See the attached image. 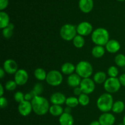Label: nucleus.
Segmentation results:
<instances>
[{
	"label": "nucleus",
	"instance_id": "nucleus-1",
	"mask_svg": "<svg viewBox=\"0 0 125 125\" xmlns=\"http://www.w3.org/2000/svg\"><path fill=\"white\" fill-rule=\"evenodd\" d=\"M31 102L33 111L37 115H44L49 112L50 103L47 99L43 96H35Z\"/></svg>",
	"mask_w": 125,
	"mask_h": 125
},
{
	"label": "nucleus",
	"instance_id": "nucleus-2",
	"mask_svg": "<svg viewBox=\"0 0 125 125\" xmlns=\"http://www.w3.org/2000/svg\"><path fill=\"white\" fill-rule=\"evenodd\" d=\"M91 39L96 45L104 46L109 40V34L105 28H98L94 30L91 34Z\"/></svg>",
	"mask_w": 125,
	"mask_h": 125
},
{
	"label": "nucleus",
	"instance_id": "nucleus-3",
	"mask_svg": "<svg viewBox=\"0 0 125 125\" xmlns=\"http://www.w3.org/2000/svg\"><path fill=\"white\" fill-rule=\"evenodd\" d=\"M114 103L112 95L108 93H105L99 96L96 101V106L100 111L103 113H105L112 111Z\"/></svg>",
	"mask_w": 125,
	"mask_h": 125
},
{
	"label": "nucleus",
	"instance_id": "nucleus-4",
	"mask_svg": "<svg viewBox=\"0 0 125 125\" xmlns=\"http://www.w3.org/2000/svg\"><path fill=\"white\" fill-rule=\"evenodd\" d=\"M93 71L92 65L88 61H80L76 65V73L83 79L90 78L92 75Z\"/></svg>",
	"mask_w": 125,
	"mask_h": 125
},
{
	"label": "nucleus",
	"instance_id": "nucleus-5",
	"mask_svg": "<svg viewBox=\"0 0 125 125\" xmlns=\"http://www.w3.org/2000/svg\"><path fill=\"white\" fill-rule=\"evenodd\" d=\"M76 27L72 24H65L62 26L60 30L61 38L65 41H71L77 35Z\"/></svg>",
	"mask_w": 125,
	"mask_h": 125
},
{
	"label": "nucleus",
	"instance_id": "nucleus-6",
	"mask_svg": "<svg viewBox=\"0 0 125 125\" xmlns=\"http://www.w3.org/2000/svg\"><path fill=\"white\" fill-rule=\"evenodd\" d=\"M46 81L48 84L51 86H58L62 84L63 81V76L62 73L58 70H53L47 73Z\"/></svg>",
	"mask_w": 125,
	"mask_h": 125
},
{
	"label": "nucleus",
	"instance_id": "nucleus-7",
	"mask_svg": "<svg viewBox=\"0 0 125 125\" xmlns=\"http://www.w3.org/2000/svg\"><path fill=\"white\" fill-rule=\"evenodd\" d=\"M121 85L118 78L109 77L104 83V89L108 94H115L120 90Z\"/></svg>",
	"mask_w": 125,
	"mask_h": 125
},
{
	"label": "nucleus",
	"instance_id": "nucleus-8",
	"mask_svg": "<svg viewBox=\"0 0 125 125\" xmlns=\"http://www.w3.org/2000/svg\"><path fill=\"white\" fill-rule=\"evenodd\" d=\"M80 87L83 94L89 95L94 92L95 89V83L94 80L89 78H84L82 79L80 84Z\"/></svg>",
	"mask_w": 125,
	"mask_h": 125
},
{
	"label": "nucleus",
	"instance_id": "nucleus-9",
	"mask_svg": "<svg viewBox=\"0 0 125 125\" xmlns=\"http://www.w3.org/2000/svg\"><path fill=\"white\" fill-rule=\"evenodd\" d=\"M77 33L81 36H87L93 32V26L89 22L83 21L76 26Z\"/></svg>",
	"mask_w": 125,
	"mask_h": 125
},
{
	"label": "nucleus",
	"instance_id": "nucleus-10",
	"mask_svg": "<svg viewBox=\"0 0 125 125\" xmlns=\"http://www.w3.org/2000/svg\"><path fill=\"white\" fill-rule=\"evenodd\" d=\"M29 79L28 73L25 70L20 69L16 72L14 76V81L18 85H23L26 84Z\"/></svg>",
	"mask_w": 125,
	"mask_h": 125
},
{
	"label": "nucleus",
	"instance_id": "nucleus-11",
	"mask_svg": "<svg viewBox=\"0 0 125 125\" xmlns=\"http://www.w3.org/2000/svg\"><path fill=\"white\" fill-rule=\"evenodd\" d=\"M18 111L20 114L23 117H27L31 113L32 110V106L31 101H24L19 103L18 106Z\"/></svg>",
	"mask_w": 125,
	"mask_h": 125
},
{
	"label": "nucleus",
	"instance_id": "nucleus-12",
	"mask_svg": "<svg viewBox=\"0 0 125 125\" xmlns=\"http://www.w3.org/2000/svg\"><path fill=\"white\" fill-rule=\"evenodd\" d=\"M4 71L6 73L10 74H15L16 72L18 70L17 63L13 59H7L3 63V67Z\"/></svg>",
	"mask_w": 125,
	"mask_h": 125
},
{
	"label": "nucleus",
	"instance_id": "nucleus-13",
	"mask_svg": "<svg viewBox=\"0 0 125 125\" xmlns=\"http://www.w3.org/2000/svg\"><path fill=\"white\" fill-rule=\"evenodd\" d=\"M98 121L101 125H113L115 122V118L112 114L105 112L100 116Z\"/></svg>",
	"mask_w": 125,
	"mask_h": 125
},
{
	"label": "nucleus",
	"instance_id": "nucleus-14",
	"mask_svg": "<svg viewBox=\"0 0 125 125\" xmlns=\"http://www.w3.org/2000/svg\"><path fill=\"white\" fill-rule=\"evenodd\" d=\"M66 100L67 98L65 95L61 92H55L50 96V102L52 104L61 106L65 103Z\"/></svg>",
	"mask_w": 125,
	"mask_h": 125
},
{
	"label": "nucleus",
	"instance_id": "nucleus-15",
	"mask_svg": "<svg viewBox=\"0 0 125 125\" xmlns=\"http://www.w3.org/2000/svg\"><path fill=\"white\" fill-rule=\"evenodd\" d=\"M120 48L121 45L119 42L114 39L109 40L105 45V49L109 53H117L120 50Z\"/></svg>",
	"mask_w": 125,
	"mask_h": 125
},
{
	"label": "nucleus",
	"instance_id": "nucleus-16",
	"mask_svg": "<svg viewBox=\"0 0 125 125\" xmlns=\"http://www.w3.org/2000/svg\"><path fill=\"white\" fill-rule=\"evenodd\" d=\"M79 7L81 10L85 13L91 12L94 7L93 0H79Z\"/></svg>",
	"mask_w": 125,
	"mask_h": 125
},
{
	"label": "nucleus",
	"instance_id": "nucleus-17",
	"mask_svg": "<svg viewBox=\"0 0 125 125\" xmlns=\"http://www.w3.org/2000/svg\"><path fill=\"white\" fill-rule=\"evenodd\" d=\"M81 81V78L77 73H73L68 76L67 82L70 87L75 88L80 85Z\"/></svg>",
	"mask_w": 125,
	"mask_h": 125
},
{
	"label": "nucleus",
	"instance_id": "nucleus-18",
	"mask_svg": "<svg viewBox=\"0 0 125 125\" xmlns=\"http://www.w3.org/2000/svg\"><path fill=\"white\" fill-rule=\"evenodd\" d=\"M59 122L61 125H73L74 119L71 114L63 112L59 117Z\"/></svg>",
	"mask_w": 125,
	"mask_h": 125
},
{
	"label": "nucleus",
	"instance_id": "nucleus-19",
	"mask_svg": "<svg viewBox=\"0 0 125 125\" xmlns=\"http://www.w3.org/2000/svg\"><path fill=\"white\" fill-rule=\"evenodd\" d=\"M76 71V66L71 62H65L61 67V72L66 75H70Z\"/></svg>",
	"mask_w": 125,
	"mask_h": 125
},
{
	"label": "nucleus",
	"instance_id": "nucleus-20",
	"mask_svg": "<svg viewBox=\"0 0 125 125\" xmlns=\"http://www.w3.org/2000/svg\"><path fill=\"white\" fill-rule=\"evenodd\" d=\"M107 79V74L104 72H98L94 75L93 80L95 83L98 84H102L105 83Z\"/></svg>",
	"mask_w": 125,
	"mask_h": 125
},
{
	"label": "nucleus",
	"instance_id": "nucleus-21",
	"mask_svg": "<svg viewBox=\"0 0 125 125\" xmlns=\"http://www.w3.org/2000/svg\"><path fill=\"white\" fill-rule=\"evenodd\" d=\"M106 49L104 46L96 45L92 50V54L95 58H101L104 55Z\"/></svg>",
	"mask_w": 125,
	"mask_h": 125
},
{
	"label": "nucleus",
	"instance_id": "nucleus-22",
	"mask_svg": "<svg viewBox=\"0 0 125 125\" xmlns=\"http://www.w3.org/2000/svg\"><path fill=\"white\" fill-rule=\"evenodd\" d=\"M49 112L54 117H60L64 112V109L60 105L52 104L50 106Z\"/></svg>",
	"mask_w": 125,
	"mask_h": 125
},
{
	"label": "nucleus",
	"instance_id": "nucleus-23",
	"mask_svg": "<svg viewBox=\"0 0 125 125\" xmlns=\"http://www.w3.org/2000/svg\"><path fill=\"white\" fill-rule=\"evenodd\" d=\"M10 18L9 15L4 12H0V28L3 29L7 28L10 24Z\"/></svg>",
	"mask_w": 125,
	"mask_h": 125
},
{
	"label": "nucleus",
	"instance_id": "nucleus-24",
	"mask_svg": "<svg viewBox=\"0 0 125 125\" xmlns=\"http://www.w3.org/2000/svg\"><path fill=\"white\" fill-rule=\"evenodd\" d=\"M125 108V103L122 101L118 100L114 103L112 111L114 113L121 114L123 112Z\"/></svg>",
	"mask_w": 125,
	"mask_h": 125
},
{
	"label": "nucleus",
	"instance_id": "nucleus-25",
	"mask_svg": "<svg viewBox=\"0 0 125 125\" xmlns=\"http://www.w3.org/2000/svg\"><path fill=\"white\" fill-rule=\"evenodd\" d=\"M34 74L35 78L37 80L42 81L46 80L47 73L45 72V70L42 68H37L34 70Z\"/></svg>",
	"mask_w": 125,
	"mask_h": 125
},
{
	"label": "nucleus",
	"instance_id": "nucleus-26",
	"mask_svg": "<svg viewBox=\"0 0 125 125\" xmlns=\"http://www.w3.org/2000/svg\"><path fill=\"white\" fill-rule=\"evenodd\" d=\"M73 45L77 48H81L84 46L85 40L84 37L80 35H77L73 40Z\"/></svg>",
	"mask_w": 125,
	"mask_h": 125
},
{
	"label": "nucleus",
	"instance_id": "nucleus-27",
	"mask_svg": "<svg viewBox=\"0 0 125 125\" xmlns=\"http://www.w3.org/2000/svg\"><path fill=\"white\" fill-rule=\"evenodd\" d=\"M65 104L67 106L71 107V108H74L77 107L79 104V100L78 98L74 97V96H70L67 98L66 100Z\"/></svg>",
	"mask_w": 125,
	"mask_h": 125
},
{
	"label": "nucleus",
	"instance_id": "nucleus-28",
	"mask_svg": "<svg viewBox=\"0 0 125 125\" xmlns=\"http://www.w3.org/2000/svg\"><path fill=\"white\" fill-rule=\"evenodd\" d=\"M115 63L118 67H125V56L123 54H118L115 57Z\"/></svg>",
	"mask_w": 125,
	"mask_h": 125
},
{
	"label": "nucleus",
	"instance_id": "nucleus-29",
	"mask_svg": "<svg viewBox=\"0 0 125 125\" xmlns=\"http://www.w3.org/2000/svg\"><path fill=\"white\" fill-rule=\"evenodd\" d=\"M43 85L41 83H37L34 85L33 89L31 90L34 95L35 96H40L43 91Z\"/></svg>",
	"mask_w": 125,
	"mask_h": 125
},
{
	"label": "nucleus",
	"instance_id": "nucleus-30",
	"mask_svg": "<svg viewBox=\"0 0 125 125\" xmlns=\"http://www.w3.org/2000/svg\"><path fill=\"white\" fill-rule=\"evenodd\" d=\"M78 100H79V104L83 106H86L90 102V98L89 96L85 94H82L80 96H78Z\"/></svg>",
	"mask_w": 125,
	"mask_h": 125
},
{
	"label": "nucleus",
	"instance_id": "nucleus-31",
	"mask_svg": "<svg viewBox=\"0 0 125 125\" xmlns=\"http://www.w3.org/2000/svg\"><path fill=\"white\" fill-rule=\"evenodd\" d=\"M107 74L110 78H117L118 74V68L115 66H111L107 70Z\"/></svg>",
	"mask_w": 125,
	"mask_h": 125
},
{
	"label": "nucleus",
	"instance_id": "nucleus-32",
	"mask_svg": "<svg viewBox=\"0 0 125 125\" xmlns=\"http://www.w3.org/2000/svg\"><path fill=\"white\" fill-rule=\"evenodd\" d=\"M13 34V29L7 26V28H4L2 30V34L4 37L6 39H9L12 37Z\"/></svg>",
	"mask_w": 125,
	"mask_h": 125
},
{
	"label": "nucleus",
	"instance_id": "nucleus-33",
	"mask_svg": "<svg viewBox=\"0 0 125 125\" xmlns=\"http://www.w3.org/2000/svg\"><path fill=\"white\" fill-rule=\"evenodd\" d=\"M17 85H18L15 81L9 80L6 82V84H5V89L8 91H13L16 89Z\"/></svg>",
	"mask_w": 125,
	"mask_h": 125
},
{
	"label": "nucleus",
	"instance_id": "nucleus-34",
	"mask_svg": "<svg viewBox=\"0 0 125 125\" xmlns=\"http://www.w3.org/2000/svg\"><path fill=\"white\" fill-rule=\"evenodd\" d=\"M13 97H14V100H15L16 102H17L18 103H20L22 101H24V95L21 92H17L14 94Z\"/></svg>",
	"mask_w": 125,
	"mask_h": 125
},
{
	"label": "nucleus",
	"instance_id": "nucleus-35",
	"mask_svg": "<svg viewBox=\"0 0 125 125\" xmlns=\"http://www.w3.org/2000/svg\"><path fill=\"white\" fill-rule=\"evenodd\" d=\"M8 106V101L7 98L4 96L0 98V107L1 109L6 108Z\"/></svg>",
	"mask_w": 125,
	"mask_h": 125
},
{
	"label": "nucleus",
	"instance_id": "nucleus-36",
	"mask_svg": "<svg viewBox=\"0 0 125 125\" xmlns=\"http://www.w3.org/2000/svg\"><path fill=\"white\" fill-rule=\"evenodd\" d=\"M34 97H35V95H34L32 92L31 91L30 92L27 93L24 95V100L28 101H31L32 99L34 98Z\"/></svg>",
	"mask_w": 125,
	"mask_h": 125
},
{
	"label": "nucleus",
	"instance_id": "nucleus-37",
	"mask_svg": "<svg viewBox=\"0 0 125 125\" xmlns=\"http://www.w3.org/2000/svg\"><path fill=\"white\" fill-rule=\"evenodd\" d=\"M9 0H0V10H2L7 7Z\"/></svg>",
	"mask_w": 125,
	"mask_h": 125
},
{
	"label": "nucleus",
	"instance_id": "nucleus-38",
	"mask_svg": "<svg viewBox=\"0 0 125 125\" xmlns=\"http://www.w3.org/2000/svg\"><path fill=\"white\" fill-rule=\"evenodd\" d=\"M73 94H74V95L78 96H80L82 94H83V91H82V89H81L80 86L74 88V89H73Z\"/></svg>",
	"mask_w": 125,
	"mask_h": 125
},
{
	"label": "nucleus",
	"instance_id": "nucleus-39",
	"mask_svg": "<svg viewBox=\"0 0 125 125\" xmlns=\"http://www.w3.org/2000/svg\"><path fill=\"white\" fill-rule=\"evenodd\" d=\"M118 79H119L121 85L125 87V73L121 74L119 78H118Z\"/></svg>",
	"mask_w": 125,
	"mask_h": 125
},
{
	"label": "nucleus",
	"instance_id": "nucleus-40",
	"mask_svg": "<svg viewBox=\"0 0 125 125\" xmlns=\"http://www.w3.org/2000/svg\"><path fill=\"white\" fill-rule=\"evenodd\" d=\"M5 73H6V72L4 71V68H2V67H1V68H0V78H1V79H2V78L4 77Z\"/></svg>",
	"mask_w": 125,
	"mask_h": 125
},
{
	"label": "nucleus",
	"instance_id": "nucleus-41",
	"mask_svg": "<svg viewBox=\"0 0 125 125\" xmlns=\"http://www.w3.org/2000/svg\"><path fill=\"white\" fill-rule=\"evenodd\" d=\"M4 94V87L2 84H0V96L2 97L3 96Z\"/></svg>",
	"mask_w": 125,
	"mask_h": 125
},
{
	"label": "nucleus",
	"instance_id": "nucleus-42",
	"mask_svg": "<svg viewBox=\"0 0 125 125\" xmlns=\"http://www.w3.org/2000/svg\"><path fill=\"white\" fill-rule=\"evenodd\" d=\"M71 112H72V108H71V107L67 106V107L64 109V112H65V113L71 114Z\"/></svg>",
	"mask_w": 125,
	"mask_h": 125
},
{
	"label": "nucleus",
	"instance_id": "nucleus-43",
	"mask_svg": "<svg viewBox=\"0 0 125 125\" xmlns=\"http://www.w3.org/2000/svg\"><path fill=\"white\" fill-rule=\"evenodd\" d=\"M89 125H101V124H100V123L99 122V121L94 120L93 121V122H92Z\"/></svg>",
	"mask_w": 125,
	"mask_h": 125
},
{
	"label": "nucleus",
	"instance_id": "nucleus-44",
	"mask_svg": "<svg viewBox=\"0 0 125 125\" xmlns=\"http://www.w3.org/2000/svg\"><path fill=\"white\" fill-rule=\"evenodd\" d=\"M122 123H123V125H125V115L124 117H123V122H122Z\"/></svg>",
	"mask_w": 125,
	"mask_h": 125
},
{
	"label": "nucleus",
	"instance_id": "nucleus-45",
	"mask_svg": "<svg viewBox=\"0 0 125 125\" xmlns=\"http://www.w3.org/2000/svg\"><path fill=\"white\" fill-rule=\"evenodd\" d=\"M118 125H123V123H119V124H118Z\"/></svg>",
	"mask_w": 125,
	"mask_h": 125
},
{
	"label": "nucleus",
	"instance_id": "nucleus-46",
	"mask_svg": "<svg viewBox=\"0 0 125 125\" xmlns=\"http://www.w3.org/2000/svg\"><path fill=\"white\" fill-rule=\"evenodd\" d=\"M117 1H125V0H117Z\"/></svg>",
	"mask_w": 125,
	"mask_h": 125
}]
</instances>
